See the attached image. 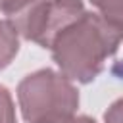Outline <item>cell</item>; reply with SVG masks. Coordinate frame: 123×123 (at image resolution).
Listing matches in <instances>:
<instances>
[{
  "label": "cell",
  "instance_id": "cell-8",
  "mask_svg": "<svg viewBox=\"0 0 123 123\" xmlns=\"http://www.w3.org/2000/svg\"><path fill=\"white\" fill-rule=\"evenodd\" d=\"M104 123H123V98H117L104 111Z\"/></svg>",
  "mask_w": 123,
  "mask_h": 123
},
{
  "label": "cell",
  "instance_id": "cell-7",
  "mask_svg": "<svg viewBox=\"0 0 123 123\" xmlns=\"http://www.w3.org/2000/svg\"><path fill=\"white\" fill-rule=\"evenodd\" d=\"M37 2H40V0H0V13L13 17L19 12H23L25 8H29Z\"/></svg>",
  "mask_w": 123,
  "mask_h": 123
},
{
  "label": "cell",
  "instance_id": "cell-3",
  "mask_svg": "<svg viewBox=\"0 0 123 123\" xmlns=\"http://www.w3.org/2000/svg\"><path fill=\"white\" fill-rule=\"evenodd\" d=\"M85 12L83 0H40L10 19L23 40L50 50L54 38Z\"/></svg>",
  "mask_w": 123,
  "mask_h": 123
},
{
  "label": "cell",
  "instance_id": "cell-10",
  "mask_svg": "<svg viewBox=\"0 0 123 123\" xmlns=\"http://www.w3.org/2000/svg\"><path fill=\"white\" fill-rule=\"evenodd\" d=\"M111 75H113L115 79L123 81V58H121V60H117V62L113 63V67H111Z\"/></svg>",
  "mask_w": 123,
  "mask_h": 123
},
{
  "label": "cell",
  "instance_id": "cell-2",
  "mask_svg": "<svg viewBox=\"0 0 123 123\" xmlns=\"http://www.w3.org/2000/svg\"><path fill=\"white\" fill-rule=\"evenodd\" d=\"M17 106L25 123H54L67 119L79 110L75 83L56 69H37L17 85Z\"/></svg>",
  "mask_w": 123,
  "mask_h": 123
},
{
  "label": "cell",
  "instance_id": "cell-9",
  "mask_svg": "<svg viewBox=\"0 0 123 123\" xmlns=\"http://www.w3.org/2000/svg\"><path fill=\"white\" fill-rule=\"evenodd\" d=\"M54 123H96L92 117H88V115H71V117H67V119H60V121H54Z\"/></svg>",
  "mask_w": 123,
  "mask_h": 123
},
{
  "label": "cell",
  "instance_id": "cell-4",
  "mask_svg": "<svg viewBox=\"0 0 123 123\" xmlns=\"http://www.w3.org/2000/svg\"><path fill=\"white\" fill-rule=\"evenodd\" d=\"M19 33L10 17H0V71L6 69L19 52Z\"/></svg>",
  "mask_w": 123,
  "mask_h": 123
},
{
  "label": "cell",
  "instance_id": "cell-1",
  "mask_svg": "<svg viewBox=\"0 0 123 123\" xmlns=\"http://www.w3.org/2000/svg\"><path fill=\"white\" fill-rule=\"evenodd\" d=\"M123 42V27L98 12H85L52 42L50 54L58 69L73 83L88 85L115 56Z\"/></svg>",
  "mask_w": 123,
  "mask_h": 123
},
{
  "label": "cell",
  "instance_id": "cell-6",
  "mask_svg": "<svg viewBox=\"0 0 123 123\" xmlns=\"http://www.w3.org/2000/svg\"><path fill=\"white\" fill-rule=\"evenodd\" d=\"M0 123H17L15 102L4 85H0Z\"/></svg>",
  "mask_w": 123,
  "mask_h": 123
},
{
  "label": "cell",
  "instance_id": "cell-5",
  "mask_svg": "<svg viewBox=\"0 0 123 123\" xmlns=\"http://www.w3.org/2000/svg\"><path fill=\"white\" fill-rule=\"evenodd\" d=\"M98 13L123 27V0H88Z\"/></svg>",
  "mask_w": 123,
  "mask_h": 123
}]
</instances>
